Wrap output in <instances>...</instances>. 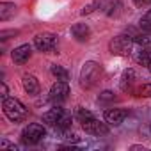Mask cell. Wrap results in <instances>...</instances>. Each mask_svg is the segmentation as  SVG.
Segmentation results:
<instances>
[{"label": "cell", "mask_w": 151, "mask_h": 151, "mask_svg": "<svg viewBox=\"0 0 151 151\" xmlns=\"http://www.w3.org/2000/svg\"><path fill=\"white\" fill-rule=\"evenodd\" d=\"M101 77V66L94 60H87L80 69V87L93 89Z\"/></svg>", "instance_id": "obj_1"}, {"label": "cell", "mask_w": 151, "mask_h": 151, "mask_svg": "<svg viewBox=\"0 0 151 151\" xmlns=\"http://www.w3.org/2000/svg\"><path fill=\"white\" fill-rule=\"evenodd\" d=\"M2 109H4V114L7 116V119L13 121V123H20L29 116L25 105L16 98H6L4 103H2Z\"/></svg>", "instance_id": "obj_2"}, {"label": "cell", "mask_w": 151, "mask_h": 151, "mask_svg": "<svg viewBox=\"0 0 151 151\" xmlns=\"http://www.w3.org/2000/svg\"><path fill=\"white\" fill-rule=\"evenodd\" d=\"M132 37L130 36H116L110 43H109V50L112 55H121V57H128L132 53Z\"/></svg>", "instance_id": "obj_3"}, {"label": "cell", "mask_w": 151, "mask_h": 151, "mask_svg": "<svg viewBox=\"0 0 151 151\" xmlns=\"http://www.w3.org/2000/svg\"><path fill=\"white\" fill-rule=\"evenodd\" d=\"M45 135H46L45 126L39 124V123H32V124H29V126L23 128V132H22V142L23 144H37Z\"/></svg>", "instance_id": "obj_4"}, {"label": "cell", "mask_w": 151, "mask_h": 151, "mask_svg": "<svg viewBox=\"0 0 151 151\" xmlns=\"http://www.w3.org/2000/svg\"><path fill=\"white\" fill-rule=\"evenodd\" d=\"M34 46L43 53H50L57 48V36L52 32H41L34 37Z\"/></svg>", "instance_id": "obj_5"}, {"label": "cell", "mask_w": 151, "mask_h": 151, "mask_svg": "<svg viewBox=\"0 0 151 151\" xmlns=\"http://www.w3.org/2000/svg\"><path fill=\"white\" fill-rule=\"evenodd\" d=\"M50 100L53 101V103H62L66 98H68V94H69V86H68V82H62V80H57L52 87H50Z\"/></svg>", "instance_id": "obj_6"}, {"label": "cell", "mask_w": 151, "mask_h": 151, "mask_svg": "<svg viewBox=\"0 0 151 151\" xmlns=\"http://www.w3.org/2000/svg\"><path fill=\"white\" fill-rule=\"evenodd\" d=\"M82 128L91 133V135H105L109 133V126L107 123H101L100 119L93 117V119H87V121H82Z\"/></svg>", "instance_id": "obj_7"}, {"label": "cell", "mask_w": 151, "mask_h": 151, "mask_svg": "<svg viewBox=\"0 0 151 151\" xmlns=\"http://www.w3.org/2000/svg\"><path fill=\"white\" fill-rule=\"evenodd\" d=\"M11 57H13V60H14L16 64H25V62L32 57V46H30V45H20L18 48L13 50Z\"/></svg>", "instance_id": "obj_8"}, {"label": "cell", "mask_w": 151, "mask_h": 151, "mask_svg": "<svg viewBox=\"0 0 151 151\" xmlns=\"http://www.w3.org/2000/svg\"><path fill=\"white\" fill-rule=\"evenodd\" d=\"M126 116H128V110H124V109H109L103 114L105 121L110 123V124H121Z\"/></svg>", "instance_id": "obj_9"}, {"label": "cell", "mask_w": 151, "mask_h": 151, "mask_svg": "<svg viewBox=\"0 0 151 151\" xmlns=\"http://www.w3.org/2000/svg\"><path fill=\"white\" fill-rule=\"evenodd\" d=\"M22 84H23V89L27 94H37L39 93V82L37 78L34 77V75H23V78H22Z\"/></svg>", "instance_id": "obj_10"}, {"label": "cell", "mask_w": 151, "mask_h": 151, "mask_svg": "<svg viewBox=\"0 0 151 151\" xmlns=\"http://www.w3.org/2000/svg\"><path fill=\"white\" fill-rule=\"evenodd\" d=\"M71 34H73L75 39H78V41H87L89 36H91V29L86 23H75L71 27Z\"/></svg>", "instance_id": "obj_11"}, {"label": "cell", "mask_w": 151, "mask_h": 151, "mask_svg": "<svg viewBox=\"0 0 151 151\" xmlns=\"http://www.w3.org/2000/svg\"><path fill=\"white\" fill-rule=\"evenodd\" d=\"M62 116H64V110H62L60 107H53V109H50L48 112L43 114V121L48 123V124H53V126H55Z\"/></svg>", "instance_id": "obj_12"}, {"label": "cell", "mask_w": 151, "mask_h": 151, "mask_svg": "<svg viewBox=\"0 0 151 151\" xmlns=\"http://www.w3.org/2000/svg\"><path fill=\"white\" fill-rule=\"evenodd\" d=\"M16 13V6L11 2H2L0 4V22H7L11 16H14Z\"/></svg>", "instance_id": "obj_13"}, {"label": "cell", "mask_w": 151, "mask_h": 151, "mask_svg": "<svg viewBox=\"0 0 151 151\" xmlns=\"http://www.w3.org/2000/svg\"><path fill=\"white\" fill-rule=\"evenodd\" d=\"M50 71H52V75L57 78V80H62V82H68V78H69V73L62 68V66H59V64H52V68H50Z\"/></svg>", "instance_id": "obj_14"}, {"label": "cell", "mask_w": 151, "mask_h": 151, "mask_svg": "<svg viewBox=\"0 0 151 151\" xmlns=\"http://www.w3.org/2000/svg\"><path fill=\"white\" fill-rule=\"evenodd\" d=\"M137 62L142 64V66H147V64L151 62V48L142 46V48L137 52Z\"/></svg>", "instance_id": "obj_15"}, {"label": "cell", "mask_w": 151, "mask_h": 151, "mask_svg": "<svg viewBox=\"0 0 151 151\" xmlns=\"http://www.w3.org/2000/svg\"><path fill=\"white\" fill-rule=\"evenodd\" d=\"M133 80H135V71L133 69H126L124 73H123V77H121V89H128L132 84H133Z\"/></svg>", "instance_id": "obj_16"}, {"label": "cell", "mask_w": 151, "mask_h": 151, "mask_svg": "<svg viewBox=\"0 0 151 151\" xmlns=\"http://www.w3.org/2000/svg\"><path fill=\"white\" fill-rule=\"evenodd\" d=\"M139 27L144 30V32H151V9L140 18V22H139Z\"/></svg>", "instance_id": "obj_17"}, {"label": "cell", "mask_w": 151, "mask_h": 151, "mask_svg": "<svg viewBox=\"0 0 151 151\" xmlns=\"http://www.w3.org/2000/svg\"><path fill=\"white\" fill-rule=\"evenodd\" d=\"M101 4H103V2H101V0H94V2H91V4H87V6H86V7L82 9V14L86 16V14H91V13H94L96 9H100V7H101Z\"/></svg>", "instance_id": "obj_18"}, {"label": "cell", "mask_w": 151, "mask_h": 151, "mask_svg": "<svg viewBox=\"0 0 151 151\" xmlns=\"http://www.w3.org/2000/svg\"><path fill=\"white\" fill-rule=\"evenodd\" d=\"M119 7H121V2L119 0H114V2H110V6L107 7V14L109 16H117L119 14Z\"/></svg>", "instance_id": "obj_19"}, {"label": "cell", "mask_w": 151, "mask_h": 151, "mask_svg": "<svg viewBox=\"0 0 151 151\" xmlns=\"http://www.w3.org/2000/svg\"><path fill=\"white\" fill-rule=\"evenodd\" d=\"M57 128H60V130H68L69 126H71V116H68V114H64L60 119H59V123L55 124Z\"/></svg>", "instance_id": "obj_20"}, {"label": "cell", "mask_w": 151, "mask_h": 151, "mask_svg": "<svg viewBox=\"0 0 151 151\" xmlns=\"http://www.w3.org/2000/svg\"><path fill=\"white\" fill-rule=\"evenodd\" d=\"M77 117H78V121L82 123V121H87V119H93L94 116H93V112H89V110H86V109H78L77 110Z\"/></svg>", "instance_id": "obj_21"}, {"label": "cell", "mask_w": 151, "mask_h": 151, "mask_svg": "<svg viewBox=\"0 0 151 151\" xmlns=\"http://www.w3.org/2000/svg\"><path fill=\"white\" fill-rule=\"evenodd\" d=\"M135 94L137 96H151V84H146V86H140L135 89Z\"/></svg>", "instance_id": "obj_22"}, {"label": "cell", "mask_w": 151, "mask_h": 151, "mask_svg": "<svg viewBox=\"0 0 151 151\" xmlns=\"http://www.w3.org/2000/svg\"><path fill=\"white\" fill-rule=\"evenodd\" d=\"M98 100H100V101H112V100H114V93H110V91H103V93L98 96Z\"/></svg>", "instance_id": "obj_23"}, {"label": "cell", "mask_w": 151, "mask_h": 151, "mask_svg": "<svg viewBox=\"0 0 151 151\" xmlns=\"http://www.w3.org/2000/svg\"><path fill=\"white\" fill-rule=\"evenodd\" d=\"M18 34V30H2L0 32V39H7L9 36H16Z\"/></svg>", "instance_id": "obj_24"}, {"label": "cell", "mask_w": 151, "mask_h": 151, "mask_svg": "<svg viewBox=\"0 0 151 151\" xmlns=\"http://www.w3.org/2000/svg\"><path fill=\"white\" fill-rule=\"evenodd\" d=\"M7 86H6V82H2V84H0V96H2V100H6V98H9L7 96Z\"/></svg>", "instance_id": "obj_25"}, {"label": "cell", "mask_w": 151, "mask_h": 151, "mask_svg": "<svg viewBox=\"0 0 151 151\" xmlns=\"http://www.w3.org/2000/svg\"><path fill=\"white\" fill-rule=\"evenodd\" d=\"M0 147H2V149H4V147H9V149H16V146H14L13 142H9V140H6V139H4L2 142H0Z\"/></svg>", "instance_id": "obj_26"}, {"label": "cell", "mask_w": 151, "mask_h": 151, "mask_svg": "<svg viewBox=\"0 0 151 151\" xmlns=\"http://www.w3.org/2000/svg\"><path fill=\"white\" fill-rule=\"evenodd\" d=\"M66 140H69V142H71V140H73V142H78L80 139H78V135H75V133H71V135L68 133V135H66Z\"/></svg>", "instance_id": "obj_27"}, {"label": "cell", "mask_w": 151, "mask_h": 151, "mask_svg": "<svg viewBox=\"0 0 151 151\" xmlns=\"http://www.w3.org/2000/svg\"><path fill=\"white\" fill-rule=\"evenodd\" d=\"M133 2H135V6H139V7H142L146 2H147V0H133Z\"/></svg>", "instance_id": "obj_28"}, {"label": "cell", "mask_w": 151, "mask_h": 151, "mask_svg": "<svg viewBox=\"0 0 151 151\" xmlns=\"http://www.w3.org/2000/svg\"><path fill=\"white\" fill-rule=\"evenodd\" d=\"M147 69H149V71H151V62H149V64H147Z\"/></svg>", "instance_id": "obj_29"}, {"label": "cell", "mask_w": 151, "mask_h": 151, "mask_svg": "<svg viewBox=\"0 0 151 151\" xmlns=\"http://www.w3.org/2000/svg\"><path fill=\"white\" fill-rule=\"evenodd\" d=\"M147 2H151V0H147Z\"/></svg>", "instance_id": "obj_30"}, {"label": "cell", "mask_w": 151, "mask_h": 151, "mask_svg": "<svg viewBox=\"0 0 151 151\" xmlns=\"http://www.w3.org/2000/svg\"><path fill=\"white\" fill-rule=\"evenodd\" d=\"M149 132H151V128H149Z\"/></svg>", "instance_id": "obj_31"}]
</instances>
